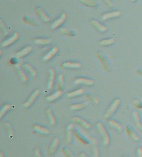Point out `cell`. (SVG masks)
I'll return each instance as SVG.
<instances>
[{
  "label": "cell",
  "mask_w": 142,
  "mask_h": 157,
  "mask_svg": "<svg viewBox=\"0 0 142 157\" xmlns=\"http://www.w3.org/2000/svg\"><path fill=\"white\" fill-rule=\"evenodd\" d=\"M96 129H97L98 133H99L100 137H101V140L102 141H103V145H108V144H110V141H111V138H110V136H109L107 129H105V127H104V126L103 125V123L100 122H97V124H96Z\"/></svg>",
  "instance_id": "cell-1"
},
{
  "label": "cell",
  "mask_w": 142,
  "mask_h": 157,
  "mask_svg": "<svg viewBox=\"0 0 142 157\" xmlns=\"http://www.w3.org/2000/svg\"><path fill=\"white\" fill-rule=\"evenodd\" d=\"M120 104H121V100H120V99H116V100H114V101H113L112 104H111V105L109 107V108L105 112V114H104V115H103V118H110L111 115H114V113L118 110Z\"/></svg>",
  "instance_id": "cell-2"
},
{
  "label": "cell",
  "mask_w": 142,
  "mask_h": 157,
  "mask_svg": "<svg viewBox=\"0 0 142 157\" xmlns=\"http://www.w3.org/2000/svg\"><path fill=\"white\" fill-rule=\"evenodd\" d=\"M96 57H97V59L100 60L102 67H103V68L105 70V71L110 72L111 70V63H109L108 59H107V57L104 56V54H103L102 52H97V53H96Z\"/></svg>",
  "instance_id": "cell-3"
},
{
  "label": "cell",
  "mask_w": 142,
  "mask_h": 157,
  "mask_svg": "<svg viewBox=\"0 0 142 157\" xmlns=\"http://www.w3.org/2000/svg\"><path fill=\"white\" fill-rule=\"evenodd\" d=\"M40 89H36L33 93H32L31 96H29V98L28 99V100L25 102L24 104H23V107H25V108L31 107L33 104L34 102L36 101V100L38 98V96H40Z\"/></svg>",
  "instance_id": "cell-4"
},
{
  "label": "cell",
  "mask_w": 142,
  "mask_h": 157,
  "mask_svg": "<svg viewBox=\"0 0 142 157\" xmlns=\"http://www.w3.org/2000/svg\"><path fill=\"white\" fill-rule=\"evenodd\" d=\"M18 38H19L18 33H13L11 36L10 37V38L6 39V40H4L3 42L1 44V47H2V48H6V47L10 46V45L13 44V43L16 42V41L18 40Z\"/></svg>",
  "instance_id": "cell-5"
},
{
  "label": "cell",
  "mask_w": 142,
  "mask_h": 157,
  "mask_svg": "<svg viewBox=\"0 0 142 157\" xmlns=\"http://www.w3.org/2000/svg\"><path fill=\"white\" fill-rule=\"evenodd\" d=\"M75 85H87V86H92L94 85L95 82L92 79H89V78H78L74 82Z\"/></svg>",
  "instance_id": "cell-6"
},
{
  "label": "cell",
  "mask_w": 142,
  "mask_h": 157,
  "mask_svg": "<svg viewBox=\"0 0 142 157\" xmlns=\"http://www.w3.org/2000/svg\"><path fill=\"white\" fill-rule=\"evenodd\" d=\"M67 13H62L61 16H60V17H59V18H58L57 20H56L53 23H52V26H51L52 29H58L59 27H60V26H61L65 22V21H66V20H67Z\"/></svg>",
  "instance_id": "cell-7"
},
{
  "label": "cell",
  "mask_w": 142,
  "mask_h": 157,
  "mask_svg": "<svg viewBox=\"0 0 142 157\" xmlns=\"http://www.w3.org/2000/svg\"><path fill=\"white\" fill-rule=\"evenodd\" d=\"M58 52H59V48H58V47H54V48H52V49H51V50L43 57V61H50L52 58H54L56 55H57Z\"/></svg>",
  "instance_id": "cell-8"
},
{
  "label": "cell",
  "mask_w": 142,
  "mask_h": 157,
  "mask_svg": "<svg viewBox=\"0 0 142 157\" xmlns=\"http://www.w3.org/2000/svg\"><path fill=\"white\" fill-rule=\"evenodd\" d=\"M49 77H48V89L49 90H52L54 87V82H55V79H56V71L54 69H50L49 70Z\"/></svg>",
  "instance_id": "cell-9"
},
{
  "label": "cell",
  "mask_w": 142,
  "mask_h": 157,
  "mask_svg": "<svg viewBox=\"0 0 142 157\" xmlns=\"http://www.w3.org/2000/svg\"><path fill=\"white\" fill-rule=\"evenodd\" d=\"M73 120H74V122L78 123V125H80V126H82V127L85 128V129H89L92 127L91 124L89 123L88 121L85 120V119L80 118V117H74V118H73Z\"/></svg>",
  "instance_id": "cell-10"
},
{
  "label": "cell",
  "mask_w": 142,
  "mask_h": 157,
  "mask_svg": "<svg viewBox=\"0 0 142 157\" xmlns=\"http://www.w3.org/2000/svg\"><path fill=\"white\" fill-rule=\"evenodd\" d=\"M14 70L15 71H16V73H17V76L19 77V78L21 79V81H22L23 82H26L27 81H28L27 75H26V74L24 73V71L21 69L20 65H19L18 63L14 65Z\"/></svg>",
  "instance_id": "cell-11"
},
{
  "label": "cell",
  "mask_w": 142,
  "mask_h": 157,
  "mask_svg": "<svg viewBox=\"0 0 142 157\" xmlns=\"http://www.w3.org/2000/svg\"><path fill=\"white\" fill-rule=\"evenodd\" d=\"M121 14H122V12L119 11V10H115V11L104 13V14L102 16L101 19L103 21H107V20H109V19L116 18V17H120Z\"/></svg>",
  "instance_id": "cell-12"
},
{
  "label": "cell",
  "mask_w": 142,
  "mask_h": 157,
  "mask_svg": "<svg viewBox=\"0 0 142 157\" xmlns=\"http://www.w3.org/2000/svg\"><path fill=\"white\" fill-rule=\"evenodd\" d=\"M89 22H90V25L92 26V27H93V28H95L96 29H97L98 31L101 32V33H104V32H106L107 30V26L102 25L101 23L99 22L98 21L91 20Z\"/></svg>",
  "instance_id": "cell-13"
},
{
  "label": "cell",
  "mask_w": 142,
  "mask_h": 157,
  "mask_svg": "<svg viewBox=\"0 0 142 157\" xmlns=\"http://www.w3.org/2000/svg\"><path fill=\"white\" fill-rule=\"evenodd\" d=\"M73 129H74V125L72 123L69 124L66 129V140L68 144L72 142Z\"/></svg>",
  "instance_id": "cell-14"
},
{
  "label": "cell",
  "mask_w": 142,
  "mask_h": 157,
  "mask_svg": "<svg viewBox=\"0 0 142 157\" xmlns=\"http://www.w3.org/2000/svg\"><path fill=\"white\" fill-rule=\"evenodd\" d=\"M35 11L36 13V14L40 17V19L43 21H44V22H49V21H51L50 17H49V16H48V15L47 14L44 10H43V9H41V8L40 7L36 8Z\"/></svg>",
  "instance_id": "cell-15"
},
{
  "label": "cell",
  "mask_w": 142,
  "mask_h": 157,
  "mask_svg": "<svg viewBox=\"0 0 142 157\" xmlns=\"http://www.w3.org/2000/svg\"><path fill=\"white\" fill-rule=\"evenodd\" d=\"M61 67L66 69H80L81 68V64L74 62H64L61 64Z\"/></svg>",
  "instance_id": "cell-16"
},
{
  "label": "cell",
  "mask_w": 142,
  "mask_h": 157,
  "mask_svg": "<svg viewBox=\"0 0 142 157\" xmlns=\"http://www.w3.org/2000/svg\"><path fill=\"white\" fill-rule=\"evenodd\" d=\"M46 114L48 118V122L52 126H55L56 125V118L53 114V111L51 107H48V109L46 110Z\"/></svg>",
  "instance_id": "cell-17"
},
{
  "label": "cell",
  "mask_w": 142,
  "mask_h": 157,
  "mask_svg": "<svg viewBox=\"0 0 142 157\" xmlns=\"http://www.w3.org/2000/svg\"><path fill=\"white\" fill-rule=\"evenodd\" d=\"M59 145V138H55L52 140V144H51L49 149H48V155H52L57 150L58 146Z\"/></svg>",
  "instance_id": "cell-18"
},
{
  "label": "cell",
  "mask_w": 142,
  "mask_h": 157,
  "mask_svg": "<svg viewBox=\"0 0 142 157\" xmlns=\"http://www.w3.org/2000/svg\"><path fill=\"white\" fill-rule=\"evenodd\" d=\"M126 133H127L128 136L130 137L131 140H133V141H139L140 140V137L133 130V129L130 127V126H126Z\"/></svg>",
  "instance_id": "cell-19"
},
{
  "label": "cell",
  "mask_w": 142,
  "mask_h": 157,
  "mask_svg": "<svg viewBox=\"0 0 142 157\" xmlns=\"http://www.w3.org/2000/svg\"><path fill=\"white\" fill-rule=\"evenodd\" d=\"M33 51V47L32 46H27L22 49V50L19 51L16 53V57L17 58H23L25 56H26L27 55L30 53V52Z\"/></svg>",
  "instance_id": "cell-20"
},
{
  "label": "cell",
  "mask_w": 142,
  "mask_h": 157,
  "mask_svg": "<svg viewBox=\"0 0 142 157\" xmlns=\"http://www.w3.org/2000/svg\"><path fill=\"white\" fill-rule=\"evenodd\" d=\"M23 68H24L25 70V71H27V72H28L29 74L32 76V77L36 78V77L37 76L36 70H35V68H34V67H33L32 65L29 64V63H25V64L23 65Z\"/></svg>",
  "instance_id": "cell-21"
},
{
  "label": "cell",
  "mask_w": 142,
  "mask_h": 157,
  "mask_svg": "<svg viewBox=\"0 0 142 157\" xmlns=\"http://www.w3.org/2000/svg\"><path fill=\"white\" fill-rule=\"evenodd\" d=\"M63 96V91L59 89L57 92L56 93H54L53 94L50 95V96H48L46 97V100L48 102H52V101H55V100H58L59 98H60L61 96Z\"/></svg>",
  "instance_id": "cell-22"
},
{
  "label": "cell",
  "mask_w": 142,
  "mask_h": 157,
  "mask_svg": "<svg viewBox=\"0 0 142 157\" xmlns=\"http://www.w3.org/2000/svg\"><path fill=\"white\" fill-rule=\"evenodd\" d=\"M33 130L36 133H41V134L44 135H48L50 134V130L46 127H44V126H41L40 125H35L33 126Z\"/></svg>",
  "instance_id": "cell-23"
},
{
  "label": "cell",
  "mask_w": 142,
  "mask_h": 157,
  "mask_svg": "<svg viewBox=\"0 0 142 157\" xmlns=\"http://www.w3.org/2000/svg\"><path fill=\"white\" fill-rule=\"evenodd\" d=\"M133 122H134V124H135V126H136V127L138 128V129H142L141 121H140V115H139V114L137 111H133Z\"/></svg>",
  "instance_id": "cell-24"
},
{
  "label": "cell",
  "mask_w": 142,
  "mask_h": 157,
  "mask_svg": "<svg viewBox=\"0 0 142 157\" xmlns=\"http://www.w3.org/2000/svg\"><path fill=\"white\" fill-rule=\"evenodd\" d=\"M52 42V40L50 39V38H48V39H44V38H37V39H35L33 40V43L35 44L43 45V46L50 44Z\"/></svg>",
  "instance_id": "cell-25"
},
{
  "label": "cell",
  "mask_w": 142,
  "mask_h": 157,
  "mask_svg": "<svg viewBox=\"0 0 142 157\" xmlns=\"http://www.w3.org/2000/svg\"><path fill=\"white\" fill-rule=\"evenodd\" d=\"M74 136L77 138V140H79L81 144H85V145H88V144H89V140H87V139L84 137L83 135L81 134V133L78 131H77V130H75V131L74 132Z\"/></svg>",
  "instance_id": "cell-26"
},
{
  "label": "cell",
  "mask_w": 142,
  "mask_h": 157,
  "mask_svg": "<svg viewBox=\"0 0 142 157\" xmlns=\"http://www.w3.org/2000/svg\"><path fill=\"white\" fill-rule=\"evenodd\" d=\"M90 143L92 144V154H93V156L98 157L100 155V151H99V148H98L97 146V140L95 138H91Z\"/></svg>",
  "instance_id": "cell-27"
},
{
  "label": "cell",
  "mask_w": 142,
  "mask_h": 157,
  "mask_svg": "<svg viewBox=\"0 0 142 157\" xmlns=\"http://www.w3.org/2000/svg\"><path fill=\"white\" fill-rule=\"evenodd\" d=\"M84 93H85V90L84 89H76V90L72 91V92H70L67 94V97L69 98H73V97H76V96H81V95H83Z\"/></svg>",
  "instance_id": "cell-28"
},
{
  "label": "cell",
  "mask_w": 142,
  "mask_h": 157,
  "mask_svg": "<svg viewBox=\"0 0 142 157\" xmlns=\"http://www.w3.org/2000/svg\"><path fill=\"white\" fill-rule=\"evenodd\" d=\"M88 106V102H83V103H80V104H73L70 107V108L72 111H80V110H82L84 108Z\"/></svg>",
  "instance_id": "cell-29"
},
{
  "label": "cell",
  "mask_w": 142,
  "mask_h": 157,
  "mask_svg": "<svg viewBox=\"0 0 142 157\" xmlns=\"http://www.w3.org/2000/svg\"><path fill=\"white\" fill-rule=\"evenodd\" d=\"M108 124L111 126V127L114 128V129H116L118 132L122 131V126L119 123V122H117V121L111 119V120L108 121Z\"/></svg>",
  "instance_id": "cell-30"
},
{
  "label": "cell",
  "mask_w": 142,
  "mask_h": 157,
  "mask_svg": "<svg viewBox=\"0 0 142 157\" xmlns=\"http://www.w3.org/2000/svg\"><path fill=\"white\" fill-rule=\"evenodd\" d=\"M82 4L89 7H96L97 6V1L96 0H79Z\"/></svg>",
  "instance_id": "cell-31"
},
{
  "label": "cell",
  "mask_w": 142,
  "mask_h": 157,
  "mask_svg": "<svg viewBox=\"0 0 142 157\" xmlns=\"http://www.w3.org/2000/svg\"><path fill=\"white\" fill-rule=\"evenodd\" d=\"M5 127H6L8 136H9L10 137H11V138L13 137V136H14V130H13L11 125H10L9 122H6V123H5Z\"/></svg>",
  "instance_id": "cell-32"
},
{
  "label": "cell",
  "mask_w": 142,
  "mask_h": 157,
  "mask_svg": "<svg viewBox=\"0 0 142 157\" xmlns=\"http://www.w3.org/2000/svg\"><path fill=\"white\" fill-rule=\"evenodd\" d=\"M60 33L63 35H67L69 36H75V33L74 31L69 29L66 27H63V28L60 29Z\"/></svg>",
  "instance_id": "cell-33"
},
{
  "label": "cell",
  "mask_w": 142,
  "mask_h": 157,
  "mask_svg": "<svg viewBox=\"0 0 142 157\" xmlns=\"http://www.w3.org/2000/svg\"><path fill=\"white\" fill-rule=\"evenodd\" d=\"M57 87L58 89L62 90L64 87V78H63V74H60L58 76V82H57Z\"/></svg>",
  "instance_id": "cell-34"
},
{
  "label": "cell",
  "mask_w": 142,
  "mask_h": 157,
  "mask_svg": "<svg viewBox=\"0 0 142 157\" xmlns=\"http://www.w3.org/2000/svg\"><path fill=\"white\" fill-rule=\"evenodd\" d=\"M0 29H1V33H2L3 36H6L9 34V31H8L6 26L4 24L3 21L2 19H0Z\"/></svg>",
  "instance_id": "cell-35"
},
{
  "label": "cell",
  "mask_w": 142,
  "mask_h": 157,
  "mask_svg": "<svg viewBox=\"0 0 142 157\" xmlns=\"http://www.w3.org/2000/svg\"><path fill=\"white\" fill-rule=\"evenodd\" d=\"M114 43V40L113 39V38H110V39L103 40H101L99 43V44H100V46H109V45L113 44Z\"/></svg>",
  "instance_id": "cell-36"
},
{
  "label": "cell",
  "mask_w": 142,
  "mask_h": 157,
  "mask_svg": "<svg viewBox=\"0 0 142 157\" xmlns=\"http://www.w3.org/2000/svg\"><path fill=\"white\" fill-rule=\"evenodd\" d=\"M22 21H24L25 23L30 25H32V26H37V25H38V24H37V22L36 21H34L33 19L29 18V17H24L22 18Z\"/></svg>",
  "instance_id": "cell-37"
},
{
  "label": "cell",
  "mask_w": 142,
  "mask_h": 157,
  "mask_svg": "<svg viewBox=\"0 0 142 157\" xmlns=\"http://www.w3.org/2000/svg\"><path fill=\"white\" fill-rule=\"evenodd\" d=\"M10 109V105L9 104H6L2 106V107L1 108V111H0V118H2Z\"/></svg>",
  "instance_id": "cell-38"
},
{
  "label": "cell",
  "mask_w": 142,
  "mask_h": 157,
  "mask_svg": "<svg viewBox=\"0 0 142 157\" xmlns=\"http://www.w3.org/2000/svg\"><path fill=\"white\" fill-rule=\"evenodd\" d=\"M86 97L92 102V104H95V105H97L99 103H100V100L98 99V97L96 96H93V95H91V94H86Z\"/></svg>",
  "instance_id": "cell-39"
},
{
  "label": "cell",
  "mask_w": 142,
  "mask_h": 157,
  "mask_svg": "<svg viewBox=\"0 0 142 157\" xmlns=\"http://www.w3.org/2000/svg\"><path fill=\"white\" fill-rule=\"evenodd\" d=\"M63 152L64 153V155H66V156H67V157H73V156H74V155H73L72 152H71V151H70V150H69L68 148H63Z\"/></svg>",
  "instance_id": "cell-40"
},
{
  "label": "cell",
  "mask_w": 142,
  "mask_h": 157,
  "mask_svg": "<svg viewBox=\"0 0 142 157\" xmlns=\"http://www.w3.org/2000/svg\"><path fill=\"white\" fill-rule=\"evenodd\" d=\"M134 107H136V108H139V109H142V102L138 100H135L133 102Z\"/></svg>",
  "instance_id": "cell-41"
},
{
  "label": "cell",
  "mask_w": 142,
  "mask_h": 157,
  "mask_svg": "<svg viewBox=\"0 0 142 157\" xmlns=\"http://www.w3.org/2000/svg\"><path fill=\"white\" fill-rule=\"evenodd\" d=\"M103 2L106 4V6H107L108 8H112L113 6H114V4H113L111 0H103Z\"/></svg>",
  "instance_id": "cell-42"
},
{
  "label": "cell",
  "mask_w": 142,
  "mask_h": 157,
  "mask_svg": "<svg viewBox=\"0 0 142 157\" xmlns=\"http://www.w3.org/2000/svg\"><path fill=\"white\" fill-rule=\"evenodd\" d=\"M34 153H35V156H36V157L42 156V155H41V151H40V148H36V149L35 150V152H34Z\"/></svg>",
  "instance_id": "cell-43"
},
{
  "label": "cell",
  "mask_w": 142,
  "mask_h": 157,
  "mask_svg": "<svg viewBox=\"0 0 142 157\" xmlns=\"http://www.w3.org/2000/svg\"><path fill=\"white\" fill-rule=\"evenodd\" d=\"M136 155L139 157H142V148L141 147H139L136 150Z\"/></svg>",
  "instance_id": "cell-44"
},
{
  "label": "cell",
  "mask_w": 142,
  "mask_h": 157,
  "mask_svg": "<svg viewBox=\"0 0 142 157\" xmlns=\"http://www.w3.org/2000/svg\"><path fill=\"white\" fill-rule=\"evenodd\" d=\"M79 156H81V157H83V156L85 157V156H87V155H86V154L85 153V152H84V153H83V152H81V153H80Z\"/></svg>",
  "instance_id": "cell-45"
},
{
  "label": "cell",
  "mask_w": 142,
  "mask_h": 157,
  "mask_svg": "<svg viewBox=\"0 0 142 157\" xmlns=\"http://www.w3.org/2000/svg\"><path fill=\"white\" fill-rule=\"evenodd\" d=\"M136 73L137 74H139V75H142V70H136Z\"/></svg>",
  "instance_id": "cell-46"
},
{
  "label": "cell",
  "mask_w": 142,
  "mask_h": 157,
  "mask_svg": "<svg viewBox=\"0 0 142 157\" xmlns=\"http://www.w3.org/2000/svg\"><path fill=\"white\" fill-rule=\"evenodd\" d=\"M0 156H1V157L3 156V154H2V152H1V153H0Z\"/></svg>",
  "instance_id": "cell-47"
},
{
  "label": "cell",
  "mask_w": 142,
  "mask_h": 157,
  "mask_svg": "<svg viewBox=\"0 0 142 157\" xmlns=\"http://www.w3.org/2000/svg\"><path fill=\"white\" fill-rule=\"evenodd\" d=\"M130 1H131V2H136V0H130Z\"/></svg>",
  "instance_id": "cell-48"
}]
</instances>
